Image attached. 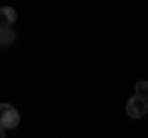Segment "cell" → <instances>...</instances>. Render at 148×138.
Returning <instances> with one entry per match:
<instances>
[{
	"mask_svg": "<svg viewBox=\"0 0 148 138\" xmlns=\"http://www.w3.org/2000/svg\"><path fill=\"white\" fill-rule=\"evenodd\" d=\"M17 123H20V113L15 111V106L0 104V126L5 131H12V128H17Z\"/></svg>",
	"mask_w": 148,
	"mask_h": 138,
	"instance_id": "1",
	"label": "cell"
},
{
	"mask_svg": "<svg viewBox=\"0 0 148 138\" xmlns=\"http://www.w3.org/2000/svg\"><path fill=\"white\" fill-rule=\"evenodd\" d=\"M126 113L131 118H143L148 113V99H143V96H131L128 99V104H126Z\"/></svg>",
	"mask_w": 148,
	"mask_h": 138,
	"instance_id": "2",
	"label": "cell"
},
{
	"mask_svg": "<svg viewBox=\"0 0 148 138\" xmlns=\"http://www.w3.org/2000/svg\"><path fill=\"white\" fill-rule=\"evenodd\" d=\"M17 20L15 8H0V27H10Z\"/></svg>",
	"mask_w": 148,
	"mask_h": 138,
	"instance_id": "3",
	"label": "cell"
},
{
	"mask_svg": "<svg viewBox=\"0 0 148 138\" xmlns=\"http://www.w3.org/2000/svg\"><path fill=\"white\" fill-rule=\"evenodd\" d=\"M15 40H17V35L12 30V25L10 27H0V47H10Z\"/></svg>",
	"mask_w": 148,
	"mask_h": 138,
	"instance_id": "4",
	"label": "cell"
},
{
	"mask_svg": "<svg viewBox=\"0 0 148 138\" xmlns=\"http://www.w3.org/2000/svg\"><path fill=\"white\" fill-rule=\"evenodd\" d=\"M136 94L143 96V99H148V81H146V79H141V81L136 84Z\"/></svg>",
	"mask_w": 148,
	"mask_h": 138,
	"instance_id": "5",
	"label": "cell"
},
{
	"mask_svg": "<svg viewBox=\"0 0 148 138\" xmlns=\"http://www.w3.org/2000/svg\"><path fill=\"white\" fill-rule=\"evenodd\" d=\"M3 136H5V128H3V126H0V138H3Z\"/></svg>",
	"mask_w": 148,
	"mask_h": 138,
	"instance_id": "6",
	"label": "cell"
}]
</instances>
